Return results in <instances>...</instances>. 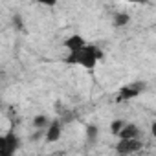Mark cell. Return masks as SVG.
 Returning a JSON list of instances; mask_svg holds the SVG:
<instances>
[{"instance_id": "cell-1", "label": "cell", "mask_w": 156, "mask_h": 156, "mask_svg": "<svg viewBox=\"0 0 156 156\" xmlns=\"http://www.w3.org/2000/svg\"><path fill=\"white\" fill-rule=\"evenodd\" d=\"M103 59V51L99 46L96 44H87L85 48H81L79 51H72L66 55L64 62L66 64H79L87 70H92L96 68V64Z\"/></svg>"}, {"instance_id": "cell-2", "label": "cell", "mask_w": 156, "mask_h": 156, "mask_svg": "<svg viewBox=\"0 0 156 156\" xmlns=\"http://www.w3.org/2000/svg\"><path fill=\"white\" fill-rule=\"evenodd\" d=\"M19 149H20V138L13 130L0 136V156H15Z\"/></svg>"}, {"instance_id": "cell-3", "label": "cell", "mask_w": 156, "mask_h": 156, "mask_svg": "<svg viewBox=\"0 0 156 156\" xmlns=\"http://www.w3.org/2000/svg\"><path fill=\"white\" fill-rule=\"evenodd\" d=\"M143 83H130V85H125L119 88V94H118V101H130L134 99L136 96H140L143 92Z\"/></svg>"}, {"instance_id": "cell-4", "label": "cell", "mask_w": 156, "mask_h": 156, "mask_svg": "<svg viewBox=\"0 0 156 156\" xmlns=\"http://www.w3.org/2000/svg\"><path fill=\"white\" fill-rule=\"evenodd\" d=\"M141 141L140 140H119L118 143H116V151H118V154H121V156H129V154H134V152H138V151H141Z\"/></svg>"}, {"instance_id": "cell-5", "label": "cell", "mask_w": 156, "mask_h": 156, "mask_svg": "<svg viewBox=\"0 0 156 156\" xmlns=\"http://www.w3.org/2000/svg\"><path fill=\"white\" fill-rule=\"evenodd\" d=\"M61 136H62V121H61V119H51L50 127L44 130V138H46V141H50V143L59 141Z\"/></svg>"}, {"instance_id": "cell-6", "label": "cell", "mask_w": 156, "mask_h": 156, "mask_svg": "<svg viewBox=\"0 0 156 156\" xmlns=\"http://www.w3.org/2000/svg\"><path fill=\"white\" fill-rule=\"evenodd\" d=\"M87 44H88V42H87L81 35H77V33H75V35H70V37L64 41V48L68 50V53H72V51H79V50L85 48Z\"/></svg>"}, {"instance_id": "cell-7", "label": "cell", "mask_w": 156, "mask_h": 156, "mask_svg": "<svg viewBox=\"0 0 156 156\" xmlns=\"http://www.w3.org/2000/svg\"><path fill=\"white\" fill-rule=\"evenodd\" d=\"M140 136H141V130H140V127L134 125V123H127V125L123 127V130L118 134L119 140H140Z\"/></svg>"}, {"instance_id": "cell-8", "label": "cell", "mask_w": 156, "mask_h": 156, "mask_svg": "<svg viewBox=\"0 0 156 156\" xmlns=\"http://www.w3.org/2000/svg\"><path fill=\"white\" fill-rule=\"evenodd\" d=\"M50 123H51V119H48V118L42 116V114H39V116L33 118V127L39 129V130H46V129L50 127Z\"/></svg>"}, {"instance_id": "cell-9", "label": "cell", "mask_w": 156, "mask_h": 156, "mask_svg": "<svg viewBox=\"0 0 156 156\" xmlns=\"http://www.w3.org/2000/svg\"><path fill=\"white\" fill-rule=\"evenodd\" d=\"M129 22H130V17H129L127 13H116L114 19H112V24H114L116 28H123V26H127Z\"/></svg>"}, {"instance_id": "cell-10", "label": "cell", "mask_w": 156, "mask_h": 156, "mask_svg": "<svg viewBox=\"0 0 156 156\" xmlns=\"http://www.w3.org/2000/svg\"><path fill=\"white\" fill-rule=\"evenodd\" d=\"M125 125H127V123H125L123 119H114V121L110 123V132H112L114 136H118V134L123 130V127H125Z\"/></svg>"}, {"instance_id": "cell-11", "label": "cell", "mask_w": 156, "mask_h": 156, "mask_svg": "<svg viewBox=\"0 0 156 156\" xmlns=\"http://www.w3.org/2000/svg\"><path fill=\"white\" fill-rule=\"evenodd\" d=\"M98 134H99V132H98V127H96V125H88V127H87V141H88V143H94V141L98 140Z\"/></svg>"}, {"instance_id": "cell-12", "label": "cell", "mask_w": 156, "mask_h": 156, "mask_svg": "<svg viewBox=\"0 0 156 156\" xmlns=\"http://www.w3.org/2000/svg\"><path fill=\"white\" fill-rule=\"evenodd\" d=\"M151 134H152V138L156 140V121H154V123L151 125Z\"/></svg>"}]
</instances>
